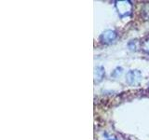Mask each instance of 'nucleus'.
<instances>
[{
    "mask_svg": "<svg viewBox=\"0 0 149 140\" xmlns=\"http://www.w3.org/2000/svg\"><path fill=\"white\" fill-rule=\"evenodd\" d=\"M118 11L120 14V16H127L132 12V5L130 1H118L116 4Z\"/></svg>",
    "mask_w": 149,
    "mask_h": 140,
    "instance_id": "1",
    "label": "nucleus"
},
{
    "mask_svg": "<svg viewBox=\"0 0 149 140\" xmlns=\"http://www.w3.org/2000/svg\"><path fill=\"white\" fill-rule=\"evenodd\" d=\"M126 79L130 85H137L142 79V74L138 70H130L127 73Z\"/></svg>",
    "mask_w": 149,
    "mask_h": 140,
    "instance_id": "2",
    "label": "nucleus"
},
{
    "mask_svg": "<svg viewBox=\"0 0 149 140\" xmlns=\"http://www.w3.org/2000/svg\"><path fill=\"white\" fill-rule=\"evenodd\" d=\"M116 37V33L113 30H106L101 36V41L102 43H110Z\"/></svg>",
    "mask_w": 149,
    "mask_h": 140,
    "instance_id": "3",
    "label": "nucleus"
},
{
    "mask_svg": "<svg viewBox=\"0 0 149 140\" xmlns=\"http://www.w3.org/2000/svg\"><path fill=\"white\" fill-rule=\"evenodd\" d=\"M104 76V68L102 66H98L95 68V72H94V78H95V80L97 81H101L102 78Z\"/></svg>",
    "mask_w": 149,
    "mask_h": 140,
    "instance_id": "4",
    "label": "nucleus"
},
{
    "mask_svg": "<svg viewBox=\"0 0 149 140\" xmlns=\"http://www.w3.org/2000/svg\"><path fill=\"white\" fill-rule=\"evenodd\" d=\"M142 49L143 50V51H146L147 54H149V37L143 42Z\"/></svg>",
    "mask_w": 149,
    "mask_h": 140,
    "instance_id": "5",
    "label": "nucleus"
}]
</instances>
